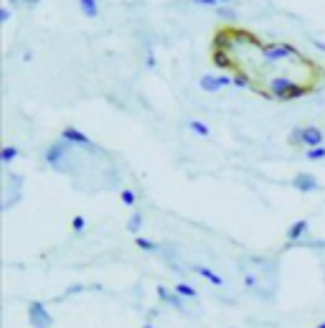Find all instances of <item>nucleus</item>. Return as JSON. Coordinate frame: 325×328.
Returning <instances> with one entry per match:
<instances>
[{
	"mask_svg": "<svg viewBox=\"0 0 325 328\" xmlns=\"http://www.w3.org/2000/svg\"><path fill=\"white\" fill-rule=\"evenodd\" d=\"M310 92H313V84H300V81H292L290 76H272L267 81V97L280 99V102L305 97Z\"/></svg>",
	"mask_w": 325,
	"mask_h": 328,
	"instance_id": "obj_1",
	"label": "nucleus"
},
{
	"mask_svg": "<svg viewBox=\"0 0 325 328\" xmlns=\"http://www.w3.org/2000/svg\"><path fill=\"white\" fill-rule=\"evenodd\" d=\"M259 53H262L269 64H277V61H285V59H300V61H303L300 48L292 46V43H282V41H277V43H262V46H259Z\"/></svg>",
	"mask_w": 325,
	"mask_h": 328,
	"instance_id": "obj_2",
	"label": "nucleus"
},
{
	"mask_svg": "<svg viewBox=\"0 0 325 328\" xmlns=\"http://www.w3.org/2000/svg\"><path fill=\"white\" fill-rule=\"evenodd\" d=\"M28 321H31L33 328H51L53 326V318H51V313L46 311V306L41 303V300L28 303Z\"/></svg>",
	"mask_w": 325,
	"mask_h": 328,
	"instance_id": "obj_3",
	"label": "nucleus"
},
{
	"mask_svg": "<svg viewBox=\"0 0 325 328\" xmlns=\"http://www.w3.org/2000/svg\"><path fill=\"white\" fill-rule=\"evenodd\" d=\"M229 84H234V76H229V74H203V76L198 79V87H201L203 92H208V94L219 92V89H224V87H229Z\"/></svg>",
	"mask_w": 325,
	"mask_h": 328,
	"instance_id": "obj_4",
	"label": "nucleus"
},
{
	"mask_svg": "<svg viewBox=\"0 0 325 328\" xmlns=\"http://www.w3.org/2000/svg\"><path fill=\"white\" fill-rule=\"evenodd\" d=\"M66 155H69V143H64V140L53 143V145H48V148H46V153H43V158H46V163H48V166L59 168V171L64 168Z\"/></svg>",
	"mask_w": 325,
	"mask_h": 328,
	"instance_id": "obj_5",
	"label": "nucleus"
},
{
	"mask_svg": "<svg viewBox=\"0 0 325 328\" xmlns=\"http://www.w3.org/2000/svg\"><path fill=\"white\" fill-rule=\"evenodd\" d=\"M61 140H64V143H69V145L94 148V143H92V138H89V135H84L81 130H76L74 125H69V127H64V130H61Z\"/></svg>",
	"mask_w": 325,
	"mask_h": 328,
	"instance_id": "obj_6",
	"label": "nucleus"
},
{
	"mask_svg": "<svg viewBox=\"0 0 325 328\" xmlns=\"http://www.w3.org/2000/svg\"><path fill=\"white\" fill-rule=\"evenodd\" d=\"M323 140H325V135H323V130L318 127V125H308V127H303V148H318V145H323Z\"/></svg>",
	"mask_w": 325,
	"mask_h": 328,
	"instance_id": "obj_7",
	"label": "nucleus"
},
{
	"mask_svg": "<svg viewBox=\"0 0 325 328\" xmlns=\"http://www.w3.org/2000/svg\"><path fill=\"white\" fill-rule=\"evenodd\" d=\"M155 293H158V298L162 300V303H168V306L175 308V311H183V298H180L175 290H170V288H165V285H158ZM183 313H185V311H183Z\"/></svg>",
	"mask_w": 325,
	"mask_h": 328,
	"instance_id": "obj_8",
	"label": "nucleus"
},
{
	"mask_svg": "<svg viewBox=\"0 0 325 328\" xmlns=\"http://www.w3.org/2000/svg\"><path fill=\"white\" fill-rule=\"evenodd\" d=\"M308 229H310L308 219H297V222H292L290 229H287V234H285V237H287V244H297V242L308 234Z\"/></svg>",
	"mask_w": 325,
	"mask_h": 328,
	"instance_id": "obj_9",
	"label": "nucleus"
},
{
	"mask_svg": "<svg viewBox=\"0 0 325 328\" xmlns=\"http://www.w3.org/2000/svg\"><path fill=\"white\" fill-rule=\"evenodd\" d=\"M292 186L297 188V191H305V194H313V191H318V178L313 176V173H297L295 178H292Z\"/></svg>",
	"mask_w": 325,
	"mask_h": 328,
	"instance_id": "obj_10",
	"label": "nucleus"
},
{
	"mask_svg": "<svg viewBox=\"0 0 325 328\" xmlns=\"http://www.w3.org/2000/svg\"><path fill=\"white\" fill-rule=\"evenodd\" d=\"M193 272L198 278H203L206 283H211L213 288H224V278L219 275V272H213L211 267H206V265H193Z\"/></svg>",
	"mask_w": 325,
	"mask_h": 328,
	"instance_id": "obj_11",
	"label": "nucleus"
},
{
	"mask_svg": "<svg viewBox=\"0 0 325 328\" xmlns=\"http://www.w3.org/2000/svg\"><path fill=\"white\" fill-rule=\"evenodd\" d=\"M79 10L87 18H97L99 15V0H79Z\"/></svg>",
	"mask_w": 325,
	"mask_h": 328,
	"instance_id": "obj_12",
	"label": "nucleus"
},
{
	"mask_svg": "<svg viewBox=\"0 0 325 328\" xmlns=\"http://www.w3.org/2000/svg\"><path fill=\"white\" fill-rule=\"evenodd\" d=\"M143 211H132V216L127 219V232H132L135 237H140V229H143Z\"/></svg>",
	"mask_w": 325,
	"mask_h": 328,
	"instance_id": "obj_13",
	"label": "nucleus"
},
{
	"mask_svg": "<svg viewBox=\"0 0 325 328\" xmlns=\"http://www.w3.org/2000/svg\"><path fill=\"white\" fill-rule=\"evenodd\" d=\"M18 155H20V150L15 145H3V150H0V163H3V166H10Z\"/></svg>",
	"mask_w": 325,
	"mask_h": 328,
	"instance_id": "obj_14",
	"label": "nucleus"
},
{
	"mask_svg": "<svg viewBox=\"0 0 325 328\" xmlns=\"http://www.w3.org/2000/svg\"><path fill=\"white\" fill-rule=\"evenodd\" d=\"M173 290H175L183 300H185V298H188V300H196V298H198V290H196L193 285H188V283H178Z\"/></svg>",
	"mask_w": 325,
	"mask_h": 328,
	"instance_id": "obj_15",
	"label": "nucleus"
},
{
	"mask_svg": "<svg viewBox=\"0 0 325 328\" xmlns=\"http://www.w3.org/2000/svg\"><path fill=\"white\" fill-rule=\"evenodd\" d=\"M188 130H191L193 135H198V138H208L211 135V127L206 122H201V120H191L188 122Z\"/></svg>",
	"mask_w": 325,
	"mask_h": 328,
	"instance_id": "obj_16",
	"label": "nucleus"
},
{
	"mask_svg": "<svg viewBox=\"0 0 325 328\" xmlns=\"http://www.w3.org/2000/svg\"><path fill=\"white\" fill-rule=\"evenodd\" d=\"M135 244H138L143 252H158V242H153L148 237H135Z\"/></svg>",
	"mask_w": 325,
	"mask_h": 328,
	"instance_id": "obj_17",
	"label": "nucleus"
},
{
	"mask_svg": "<svg viewBox=\"0 0 325 328\" xmlns=\"http://www.w3.org/2000/svg\"><path fill=\"white\" fill-rule=\"evenodd\" d=\"M305 158H308V160H313V163H318V160H325V145H318V148H310V150H305Z\"/></svg>",
	"mask_w": 325,
	"mask_h": 328,
	"instance_id": "obj_18",
	"label": "nucleus"
},
{
	"mask_svg": "<svg viewBox=\"0 0 325 328\" xmlns=\"http://www.w3.org/2000/svg\"><path fill=\"white\" fill-rule=\"evenodd\" d=\"M120 199H122L125 206H135V204H138V196H135L132 188H122V191H120Z\"/></svg>",
	"mask_w": 325,
	"mask_h": 328,
	"instance_id": "obj_19",
	"label": "nucleus"
},
{
	"mask_svg": "<svg viewBox=\"0 0 325 328\" xmlns=\"http://www.w3.org/2000/svg\"><path fill=\"white\" fill-rule=\"evenodd\" d=\"M287 143H290L292 148H303V127H295V130L290 132Z\"/></svg>",
	"mask_w": 325,
	"mask_h": 328,
	"instance_id": "obj_20",
	"label": "nucleus"
},
{
	"mask_svg": "<svg viewBox=\"0 0 325 328\" xmlns=\"http://www.w3.org/2000/svg\"><path fill=\"white\" fill-rule=\"evenodd\" d=\"M87 229V219L84 216H81V214H76L74 219H71V232H76V234H81V232H84Z\"/></svg>",
	"mask_w": 325,
	"mask_h": 328,
	"instance_id": "obj_21",
	"label": "nucleus"
},
{
	"mask_svg": "<svg viewBox=\"0 0 325 328\" xmlns=\"http://www.w3.org/2000/svg\"><path fill=\"white\" fill-rule=\"evenodd\" d=\"M216 13H219L221 18H226V20H234V18H236V13H234L231 8H226V5H221V8H216Z\"/></svg>",
	"mask_w": 325,
	"mask_h": 328,
	"instance_id": "obj_22",
	"label": "nucleus"
},
{
	"mask_svg": "<svg viewBox=\"0 0 325 328\" xmlns=\"http://www.w3.org/2000/svg\"><path fill=\"white\" fill-rule=\"evenodd\" d=\"M10 15H13V13H10V8H8V5L0 8V23H8V20H10Z\"/></svg>",
	"mask_w": 325,
	"mask_h": 328,
	"instance_id": "obj_23",
	"label": "nucleus"
},
{
	"mask_svg": "<svg viewBox=\"0 0 325 328\" xmlns=\"http://www.w3.org/2000/svg\"><path fill=\"white\" fill-rule=\"evenodd\" d=\"M244 285H247V288H254V285H257V280H254L252 272H244Z\"/></svg>",
	"mask_w": 325,
	"mask_h": 328,
	"instance_id": "obj_24",
	"label": "nucleus"
},
{
	"mask_svg": "<svg viewBox=\"0 0 325 328\" xmlns=\"http://www.w3.org/2000/svg\"><path fill=\"white\" fill-rule=\"evenodd\" d=\"M196 5H206V8H219V3L216 0H193Z\"/></svg>",
	"mask_w": 325,
	"mask_h": 328,
	"instance_id": "obj_25",
	"label": "nucleus"
},
{
	"mask_svg": "<svg viewBox=\"0 0 325 328\" xmlns=\"http://www.w3.org/2000/svg\"><path fill=\"white\" fill-rule=\"evenodd\" d=\"M148 69H155V56H153L150 48H148Z\"/></svg>",
	"mask_w": 325,
	"mask_h": 328,
	"instance_id": "obj_26",
	"label": "nucleus"
},
{
	"mask_svg": "<svg viewBox=\"0 0 325 328\" xmlns=\"http://www.w3.org/2000/svg\"><path fill=\"white\" fill-rule=\"evenodd\" d=\"M79 290H84V285H71V288H69V295H74V293H79Z\"/></svg>",
	"mask_w": 325,
	"mask_h": 328,
	"instance_id": "obj_27",
	"label": "nucleus"
},
{
	"mask_svg": "<svg viewBox=\"0 0 325 328\" xmlns=\"http://www.w3.org/2000/svg\"><path fill=\"white\" fill-rule=\"evenodd\" d=\"M315 328H325V323H320V326H315Z\"/></svg>",
	"mask_w": 325,
	"mask_h": 328,
	"instance_id": "obj_28",
	"label": "nucleus"
},
{
	"mask_svg": "<svg viewBox=\"0 0 325 328\" xmlns=\"http://www.w3.org/2000/svg\"><path fill=\"white\" fill-rule=\"evenodd\" d=\"M143 328H153V326H150V323H145V326H143Z\"/></svg>",
	"mask_w": 325,
	"mask_h": 328,
	"instance_id": "obj_29",
	"label": "nucleus"
}]
</instances>
